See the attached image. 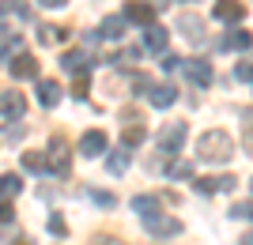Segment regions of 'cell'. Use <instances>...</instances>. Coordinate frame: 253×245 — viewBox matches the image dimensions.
I'll use <instances>...</instances> for the list:
<instances>
[{
    "label": "cell",
    "mask_w": 253,
    "mask_h": 245,
    "mask_svg": "<svg viewBox=\"0 0 253 245\" xmlns=\"http://www.w3.org/2000/svg\"><path fill=\"white\" fill-rule=\"evenodd\" d=\"M231 155H234V140L223 128H211V132H204L197 140V159H204V162H227Z\"/></svg>",
    "instance_id": "1"
},
{
    "label": "cell",
    "mask_w": 253,
    "mask_h": 245,
    "mask_svg": "<svg viewBox=\"0 0 253 245\" xmlns=\"http://www.w3.org/2000/svg\"><path fill=\"white\" fill-rule=\"evenodd\" d=\"M45 162H49V170L57 174V177H68V170H72V147H68V140H64V136L49 140V155H45Z\"/></svg>",
    "instance_id": "2"
},
{
    "label": "cell",
    "mask_w": 253,
    "mask_h": 245,
    "mask_svg": "<svg viewBox=\"0 0 253 245\" xmlns=\"http://www.w3.org/2000/svg\"><path fill=\"white\" fill-rule=\"evenodd\" d=\"M121 121H125V132H121V147H125V151L140 147V143L148 140V125H144V117H140V113H132V109H125V113H121Z\"/></svg>",
    "instance_id": "3"
},
{
    "label": "cell",
    "mask_w": 253,
    "mask_h": 245,
    "mask_svg": "<svg viewBox=\"0 0 253 245\" xmlns=\"http://www.w3.org/2000/svg\"><path fill=\"white\" fill-rule=\"evenodd\" d=\"M185 140H189L185 121H174V125H167L159 132V151H163V155H178V151L185 147Z\"/></svg>",
    "instance_id": "4"
},
{
    "label": "cell",
    "mask_w": 253,
    "mask_h": 245,
    "mask_svg": "<svg viewBox=\"0 0 253 245\" xmlns=\"http://www.w3.org/2000/svg\"><path fill=\"white\" fill-rule=\"evenodd\" d=\"M144 226H148L151 238H178V234H181V223L174 219V215H167V211L148 215V219H144Z\"/></svg>",
    "instance_id": "5"
},
{
    "label": "cell",
    "mask_w": 253,
    "mask_h": 245,
    "mask_svg": "<svg viewBox=\"0 0 253 245\" xmlns=\"http://www.w3.org/2000/svg\"><path fill=\"white\" fill-rule=\"evenodd\" d=\"M121 19L136 23V27H155V8H151L148 0H128L125 11H121Z\"/></svg>",
    "instance_id": "6"
},
{
    "label": "cell",
    "mask_w": 253,
    "mask_h": 245,
    "mask_svg": "<svg viewBox=\"0 0 253 245\" xmlns=\"http://www.w3.org/2000/svg\"><path fill=\"white\" fill-rule=\"evenodd\" d=\"M80 155H84V159H98V155H106V132H98V128L84 132V136H80Z\"/></svg>",
    "instance_id": "7"
},
{
    "label": "cell",
    "mask_w": 253,
    "mask_h": 245,
    "mask_svg": "<svg viewBox=\"0 0 253 245\" xmlns=\"http://www.w3.org/2000/svg\"><path fill=\"white\" fill-rule=\"evenodd\" d=\"M211 15L219 23H242L246 19V4L242 0H219V4L211 8Z\"/></svg>",
    "instance_id": "8"
},
{
    "label": "cell",
    "mask_w": 253,
    "mask_h": 245,
    "mask_svg": "<svg viewBox=\"0 0 253 245\" xmlns=\"http://www.w3.org/2000/svg\"><path fill=\"white\" fill-rule=\"evenodd\" d=\"M61 68L72 75H87V68H91V53L87 49H68V53L61 57Z\"/></svg>",
    "instance_id": "9"
},
{
    "label": "cell",
    "mask_w": 253,
    "mask_h": 245,
    "mask_svg": "<svg viewBox=\"0 0 253 245\" xmlns=\"http://www.w3.org/2000/svg\"><path fill=\"white\" fill-rule=\"evenodd\" d=\"M234 185H238L234 174H223V177H197V192H204V196H211V192H231Z\"/></svg>",
    "instance_id": "10"
},
{
    "label": "cell",
    "mask_w": 253,
    "mask_h": 245,
    "mask_svg": "<svg viewBox=\"0 0 253 245\" xmlns=\"http://www.w3.org/2000/svg\"><path fill=\"white\" fill-rule=\"evenodd\" d=\"M8 68H11L15 79H38V61H34L31 53H15V61H11Z\"/></svg>",
    "instance_id": "11"
},
{
    "label": "cell",
    "mask_w": 253,
    "mask_h": 245,
    "mask_svg": "<svg viewBox=\"0 0 253 245\" xmlns=\"http://www.w3.org/2000/svg\"><path fill=\"white\" fill-rule=\"evenodd\" d=\"M0 113H4V117H23V113H27V98H23L19 91H4V95H0Z\"/></svg>",
    "instance_id": "12"
},
{
    "label": "cell",
    "mask_w": 253,
    "mask_h": 245,
    "mask_svg": "<svg viewBox=\"0 0 253 245\" xmlns=\"http://www.w3.org/2000/svg\"><path fill=\"white\" fill-rule=\"evenodd\" d=\"M148 98H151V106H155V109H167V106H174V102H178V87L155 83V87L148 91Z\"/></svg>",
    "instance_id": "13"
},
{
    "label": "cell",
    "mask_w": 253,
    "mask_h": 245,
    "mask_svg": "<svg viewBox=\"0 0 253 245\" xmlns=\"http://www.w3.org/2000/svg\"><path fill=\"white\" fill-rule=\"evenodd\" d=\"M181 68H185V75H189L197 87H208L211 83V64L208 61H181Z\"/></svg>",
    "instance_id": "14"
},
{
    "label": "cell",
    "mask_w": 253,
    "mask_h": 245,
    "mask_svg": "<svg viewBox=\"0 0 253 245\" xmlns=\"http://www.w3.org/2000/svg\"><path fill=\"white\" fill-rule=\"evenodd\" d=\"M125 27L128 23L121 19V15H110V19H102V27H98V38H102V42H121V38H125Z\"/></svg>",
    "instance_id": "15"
},
{
    "label": "cell",
    "mask_w": 253,
    "mask_h": 245,
    "mask_svg": "<svg viewBox=\"0 0 253 245\" xmlns=\"http://www.w3.org/2000/svg\"><path fill=\"white\" fill-rule=\"evenodd\" d=\"M38 102H42V109H53L61 102V83L57 79H38Z\"/></svg>",
    "instance_id": "16"
},
{
    "label": "cell",
    "mask_w": 253,
    "mask_h": 245,
    "mask_svg": "<svg viewBox=\"0 0 253 245\" xmlns=\"http://www.w3.org/2000/svg\"><path fill=\"white\" fill-rule=\"evenodd\" d=\"M132 211L136 215H159L163 211V196H148V192H140V196H132Z\"/></svg>",
    "instance_id": "17"
},
{
    "label": "cell",
    "mask_w": 253,
    "mask_h": 245,
    "mask_svg": "<svg viewBox=\"0 0 253 245\" xmlns=\"http://www.w3.org/2000/svg\"><path fill=\"white\" fill-rule=\"evenodd\" d=\"M253 45V34L250 31H227L219 38V49H238V53H242V49H250Z\"/></svg>",
    "instance_id": "18"
},
{
    "label": "cell",
    "mask_w": 253,
    "mask_h": 245,
    "mask_svg": "<svg viewBox=\"0 0 253 245\" xmlns=\"http://www.w3.org/2000/svg\"><path fill=\"white\" fill-rule=\"evenodd\" d=\"M178 31H185V38H193V42H201L204 38V19L201 15H178Z\"/></svg>",
    "instance_id": "19"
},
{
    "label": "cell",
    "mask_w": 253,
    "mask_h": 245,
    "mask_svg": "<svg viewBox=\"0 0 253 245\" xmlns=\"http://www.w3.org/2000/svg\"><path fill=\"white\" fill-rule=\"evenodd\" d=\"M167 38H170V34L155 23V27H148V34H144V45H148L151 53H167Z\"/></svg>",
    "instance_id": "20"
},
{
    "label": "cell",
    "mask_w": 253,
    "mask_h": 245,
    "mask_svg": "<svg viewBox=\"0 0 253 245\" xmlns=\"http://www.w3.org/2000/svg\"><path fill=\"white\" fill-rule=\"evenodd\" d=\"M23 192V177L19 174H0V200H11Z\"/></svg>",
    "instance_id": "21"
},
{
    "label": "cell",
    "mask_w": 253,
    "mask_h": 245,
    "mask_svg": "<svg viewBox=\"0 0 253 245\" xmlns=\"http://www.w3.org/2000/svg\"><path fill=\"white\" fill-rule=\"evenodd\" d=\"M128 162H132V155H128L125 147H117V151H110V159H106V170H110V174H125V170H128Z\"/></svg>",
    "instance_id": "22"
},
{
    "label": "cell",
    "mask_w": 253,
    "mask_h": 245,
    "mask_svg": "<svg viewBox=\"0 0 253 245\" xmlns=\"http://www.w3.org/2000/svg\"><path fill=\"white\" fill-rule=\"evenodd\" d=\"M64 38H68V27H42V31H38V42L42 45H57V42H64Z\"/></svg>",
    "instance_id": "23"
},
{
    "label": "cell",
    "mask_w": 253,
    "mask_h": 245,
    "mask_svg": "<svg viewBox=\"0 0 253 245\" xmlns=\"http://www.w3.org/2000/svg\"><path fill=\"white\" fill-rule=\"evenodd\" d=\"M23 170H31V174H45V170H49V162H45L42 151H27V155H23Z\"/></svg>",
    "instance_id": "24"
},
{
    "label": "cell",
    "mask_w": 253,
    "mask_h": 245,
    "mask_svg": "<svg viewBox=\"0 0 253 245\" xmlns=\"http://www.w3.org/2000/svg\"><path fill=\"white\" fill-rule=\"evenodd\" d=\"M110 64H117V68H132V64H140V49H136V45H128V49H121Z\"/></svg>",
    "instance_id": "25"
},
{
    "label": "cell",
    "mask_w": 253,
    "mask_h": 245,
    "mask_svg": "<svg viewBox=\"0 0 253 245\" xmlns=\"http://www.w3.org/2000/svg\"><path fill=\"white\" fill-rule=\"evenodd\" d=\"M159 68H163V72H178V68H181V57H178V53H170V49H167V53L159 57Z\"/></svg>",
    "instance_id": "26"
},
{
    "label": "cell",
    "mask_w": 253,
    "mask_h": 245,
    "mask_svg": "<svg viewBox=\"0 0 253 245\" xmlns=\"http://www.w3.org/2000/svg\"><path fill=\"white\" fill-rule=\"evenodd\" d=\"M170 177H178V181H181V177H189V174H193V166H189V162H185V159H178V162H170Z\"/></svg>",
    "instance_id": "27"
},
{
    "label": "cell",
    "mask_w": 253,
    "mask_h": 245,
    "mask_svg": "<svg viewBox=\"0 0 253 245\" xmlns=\"http://www.w3.org/2000/svg\"><path fill=\"white\" fill-rule=\"evenodd\" d=\"M91 200H95L98 208H114L117 196H114V192H102V189H91Z\"/></svg>",
    "instance_id": "28"
},
{
    "label": "cell",
    "mask_w": 253,
    "mask_h": 245,
    "mask_svg": "<svg viewBox=\"0 0 253 245\" xmlns=\"http://www.w3.org/2000/svg\"><path fill=\"white\" fill-rule=\"evenodd\" d=\"M234 75H238L242 83H253V61H242L238 68H234Z\"/></svg>",
    "instance_id": "29"
},
{
    "label": "cell",
    "mask_w": 253,
    "mask_h": 245,
    "mask_svg": "<svg viewBox=\"0 0 253 245\" xmlns=\"http://www.w3.org/2000/svg\"><path fill=\"white\" fill-rule=\"evenodd\" d=\"M49 234H53V238H64V234H68V226H64L61 215H53V219H49Z\"/></svg>",
    "instance_id": "30"
},
{
    "label": "cell",
    "mask_w": 253,
    "mask_h": 245,
    "mask_svg": "<svg viewBox=\"0 0 253 245\" xmlns=\"http://www.w3.org/2000/svg\"><path fill=\"white\" fill-rule=\"evenodd\" d=\"M72 95L80 98V102L87 98V75H76V83H72Z\"/></svg>",
    "instance_id": "31"
},
{
    "label": "cell",
    "mask_w": 253,
    "mask_h": 245,
    "mask_svg": "<svg viewBox=\"0 0 253 245\" xmlns=\"http://www.w3.org/2000/svg\"><path fill=\"white\" fill-rule=\"evenodd\" d=\"M231 215H234V219H253V204H234Z\"/></svg>",
    "instance_id": "32"
},
{
    "label": "cell",
    "mask_w": 253,
    "mask_h": 245,
    "mask_svg": "<svg viewBox=\"0 0 253 245\" xmlns=\"http://www.w3.org/2000/svg\"><path fill=\"white\" fill-rule=\"evenodd\" d=\"M91 245H125V242L114 238V234H95V238H91Z\"/></svg>",
    "instance_id": "33"
},
{
    "label": "cell",
    "mask_w": 253,
    "mask_h": 245,
    "mask_svg": "<svg viewBox=\"0 0 253 245\" xmlns=\"http://www.w3.org/2000/svg\"><path fill=\"white\" fill-rule=\"evenodd\" d=\"M15 219V211H11V204L8 200H0V223H11Z\"/></svg>",
    "instance_id": "34"
},
{
    "label": "cell",
    "mask_w": 253,
    "mask_h": 245,
    "mask_svg": "<svg viewBox=\"0 0 253 245\" xmlns=\"http://www.w3.org/2000/svg\"><path fill=\"white\" fill-rule=\"evenodd\" d=\"M38 4H45V8H64V0H38Z\"/></svg>",
    "instance_id": "35"
},
{
    "label": "cell",
    "mask_w": 253,
    "mask_h": 245,
    "mask_svg": "<svg viewBox=\"0 0 253 245\" xmlns=\"http://www.w3.org/2000/svg\"><path fill=\"white\" fill-rule=\"evenodd\" d=\"M11 245H31V242H11Z\"/></svg>",
    "instance_id": "36"
},
{
    "label": "cell",
    "mask_w": 253,
    "mask_h": 245,
    "mask_svg": "<svg viewBox=\"0 0 253 245\" xmlns=\"http://www.w3.org/2000/svg\"><path fill=\"white\" fill-rule=\"evenodd\" d=\"M250 143H253V132H250Z\"/></svg>",
    "instance_id": "37"
},
{
    "label": "cell",
    "mask_w": 253,
    "mask_h": 245,
    "mask_svg": "<svg viewBox=\"0 0 253 245\" xmlns=\"http://www.w3.org/2000/svg\"><path fill=\"white\" fill-rule=\"evenodd\" d=\"M250 189H253V181H250Z\"/></svg>",
    "instance_id": "38"
}]
</instances>
